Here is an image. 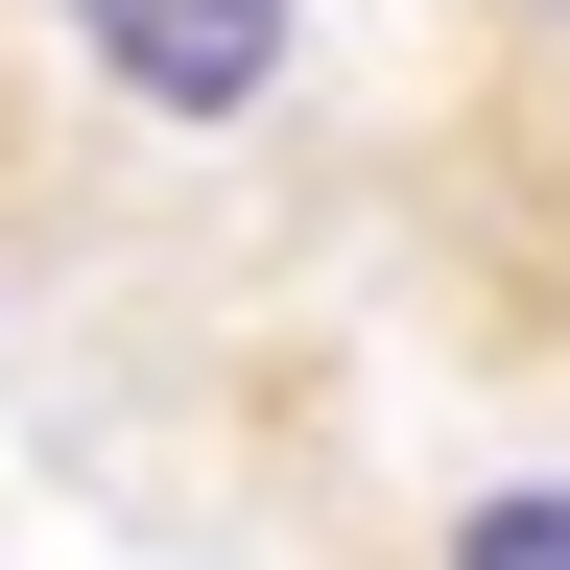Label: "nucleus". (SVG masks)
<instances>
[{
    "mask_svg": "<svg viewBox=\"0 0 570 570\" xmlns=\"http://www.w3.org/2000/svg\"><path fill=\"white\" fill-rule=\"evenodd\" d=\"M452 570H570V499H475V547Z\"/></svg>",
    "mask_w": 570,
    "mask_h": 570,
    "instance_id": "f03ea898",
    "label": "nucleus"
},
{
    "mask_svg": "<svg viewBox=\"0 0 570 570\" xmlns=\"http://www.w3.org/2000/svg\"><path fill=\"white\" fill-rule=\"evenodd\" d=\"M71 48H96L119 96H167V119H238L285 71V0H71Z\"/></svg>",
    "mask_w": 570,
    "mask_h": 570,
    "instance_id": "f257e3e1",
    "label": "nucleus"
}]
</instances>
